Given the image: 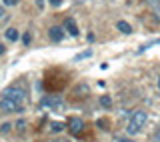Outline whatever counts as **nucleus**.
<instances>
[{
    "label": "nucleus",
    "mask_w": 160,
    "mask_h": 142,
    "mask_svg": "<svg viewBox=\"0 0 160 142\" xmlns=\"http://www.w3.org/2000/svg\"><path fill=\"white\" fill-rule=\"evenodd\" d=\"M64 28L68 30L70 36H78V34H80V30H78V26H76V22H74V18H66V22H64Z\"/></svg>",
    "instance_id": "nucleus-7"
},
{
    "label": "nucleus",
    "mask_w": 160,
    "mask_h": 142,
    "mask_svg": "<svg viewBox=\"0 0 160 142\" xmlns=\"http://www.w3.org/2000/svg\"><path fill=\"white\" fill-rule=\"evenodd\" d=\"M4 14H6V12H4V8L0 6V18H4Z\"/></svg>",
    "instance_id": "nucleus-24"
},
{
    "label": "nucleus",
    "mask_w": 160,
    "mask_h": 142,
    "mask_svg": "<svg viewBox=\"0 0 160 142\" xmlns=\"http://www.w3.org/2000/svg\"><path fill=\"white\" fill-rule=\"evenodd\" d=\"M40 106H42V108H48V110H58L60 112V110H64V100L56 94H48V96H42Z\"/></svg>",
    "instance_id": "nucleus-2"
},
{
    "label": "nucleus",
    "mask_w": 160,
    "mask_h": 142,
    "mask_svg": "<svg viewBox=\"0 0 160 142\" xmlns=\"http://www.w3.org/2000/svg\"><path fill=\"white\" fill-rule=\"evenodd\" d=\"M4 36H6V40H10V42H16L20 34H18V30H16V28H6Z\"/></svg>",
    "instance_id": "nucleus-9"
},
{
    "label": "nucleus",
    "mask_w": 160,
    "mask_h": 142,
    "mask_svg": "<svg viewBox=\"0 0 160 142\" xmlns=\"http://www.w3.org/2000/svg\"><path fill=\"white\" fill-rule=\"evenodd\" d=\"M2 4H4V6H16L18 0H2Z\"/></svg>",
    "instance_id": "nucleus-18"
},
{
    "label": "nucleus",
    "mask_w": 160,
    "mask_h": 142,
    "mask_svg": "<svg viewBox=\"0 0 160 142\" xmlns=\"http://www.w3.org/2000/svg\"><path fill=\"white\" fill-rule=\"evenodd\" d=\"M4 98H10V100H14V102H18V104H24V98H26V90L24 88H20V86H10V88H6L2 92Z\"/></svg>",
    "instance_id": "nucleus-3"
},
{
    "label": "nucleus",
    "mask_w": 160,
    "mask_h": 142,
    "mask_svg": "<svg viewBox=\"0 0 160 142\" xmlns=\"http://www.w3.org/2000/svg\"><path fill=\"white\" fill-rule=\"evenodd\" d=\"M116 142H132V140H130V138H118Z\"/></svg>",
    "instance_id": "nucleus-23"
},
{
    "label": "nucleus",
    "mask_w": 160,
    "mask_h": 142,
    "mask_svg": "<svg viewBox=\"0 0 160 142\" xmlns=\"http://www.w3.org/2000/svg\"><path fill=\"white\" fill-rule=\"evenodd\" d=\"M12 126L14 124H10V122H2L0 124V134H8L10 130H12Z\"/></svg>",
    "instance_id": "nucleus-14"
},
{
    "label": "nucleus",
    "mask_w": 160,
    "mask_h": 142,
    "mask_svg": "<svg viewBox=\"0 0 160 142\" xmlns=\"http://www.w3.org/2000/svg\"><path fill=\"white\" fill-rule=\"evenodd\" d=\"M158 90H160V76H158Z\"/></svg>",
    "instance_id": "nucleus-25"
},
{
    "label": "nucleus",
    "mask_w": 160,
    "mask_h": 142,
    "mask_svg": "<svg viewBox=\"0 0 160 142\" xmlns=\"http://www.w3.org/2000/svg\"><path fill=\"white\" fill-rule=\"evenodd\" d=\"M48 38L52 40V42H60V40L64 38V28H60V26H50V28H48Z\"/></svg>",
    "instance_id": "nucleus-6"
},
{
    "label": "nucleus",
    "mask_w": 160,
    "mask_h": 142,
    "mask_svg": "<svg viewBox=\"0 0 160 142\" xmlns=\"http://www.w3.org/2000/svg\"><path fill=\"white\" fill-rule=\"evenodd\" d=\"M150 4L154 6V12H156V18L160 20V0H148Z\"/></svg>",
    "instance_id": "nucleus-16"
},
{
    "label": "nucleus",
    "mask_w": 160,
    "mask_h": 142,
    "mask_svg": "<svg viewBox=\"0 0 160 142\" xmlns=\"http://www.w3.org/2000/svg\"><path fill=\"white\" fill-rule=\"evenodd\" d=\"M154 140H156V142H160V128L156 130V134H154Z\"/></svg>",
    "instance_id": "nucleus-21"
},
{
    "label": "nucleus",
    "mask_w": 160,
    "mask_h": 142,
    "mask_svg": "<svg viewBox=\"0 0 160 142\" xmlns=\"http://www.w3.org/2000/svg\"><path fill=\"white\" fill-rule=\"evenodd\" d=\"M30 42H32V32H28V30H26L24 36H22V44H24V46H28Z\"/></svg>",
    "instance_id": "nucleus-17"
},
{
    "label": "nucleus",
    "mask_w": 160,
    "mask_h": 142,
    "mask_svg": "<svg viewBox=\"0 0 160 142\" xmlns=\"http://www.w3.org/2000/svg\"><path fill=\"white\" fill-rule=\"evenodd\" d=\"M64 142H66V140H64Z\"/></svg>",
    "instance_id": "nucleus-26"
},
{
    "label": "nucleus",
    "mask_w": 160,
    "mask_h": 142,
    "mask_svg": "<svg viewBox=\"0 0 160 142\" xmlns=\"http://www.w3.org/2000/svg\"><path fill=\"white\" fill-rule=\"evenodd\" d=\"M14 126H16V132H20V134H22L24 130H26V120H24V118H20V120H18V122L14 124Z\"/></svg>",
    "instance_id": "nucleus-13"
},
{
    "label": "nucleus",
    "mask_w": 160,
    "mask_h": 142,
    "mask_svg": "<svg viewBox=\"0 0 160 142\" xmlns=\"http://www.w3.org/2000/svg\"><path fill=\"white\" fill-rule=\"evenodd\" d=\"M24 110V106L22 104H18V102H14V100H10V98H0V112H22Z\"/></svg>",
    "instance_id": "nucleus-4"
},
{
    "label": "nucleus",
    "mask_w": 160,
    "mask_h": 142,
    "mask_svg": "<svg viewBox=\"0 0 160 142\" xmlns=\"http://www.w3.org/2000/svg\"><path fill=\"white\" fill-rule=\"evenodd\" d=\"M98 126L102 130H108V122H106V120H98Z\"/></svg>",
    "instance_id": "nucleus-19"
},
{
    "label": "nucleus",
    "mask_w": 160,
    "mask_h": 142,
    "mask_svg": "<svg viewBox=\"0 0 160 142\" xmlns=\"http://www.w3.org/2000/svg\"><path fill=\"white\" fill-rule=\"evenodd\" d=\"M68 130H70V132H72L74 136H78V134L84 130V122H82V118H78V116H72V118H68Z\"/></svg>",
    "instance_id": "nucleus-5"
},
{
    "label": "nucleus",
    "mask_w": 160,
    "mask_h": 142,
    "mask_svg": "<svg viewBox=\"0 0 160 142\" xmlns=\"http://www.w3.org/2000/svg\"><path fill=\"white\" fill-rule=\"evenodd\" d=\"M88 96V86L86 84H80V86H76V88H74V98H86Z\"/></svg>",
    "instance_id": "nucleus-8"
},
{
    "label": "nucleus",
    "mask_w": 160,
    "mask_h": 142,
    "mask_svg": "<svg viewBox=\"0 0 160 142\" xmlns=\"http://www.w3.org/2000/svg\"><path fill=\"white\" fill-rule=\"evenodd\" d=\"M48 2H50V4H52V6H54V8H58V6H60V4H62V0H48Z\"/></svg>",
    "instance_id": "nucleus-20"
},
{
    "label": "nucleus",
    "mask_w": 160,
    "mask_h": 142,
    "mask_svg": "<svg viewBox=\"0 0 160 142\" xmlns=\"http://www.w3.org/2000/svg\"><path fill=\"white\" fill-rule=\"evenodd\" d=\"M92 56V50H84V52H80L74 56V62H80V60H84V58H90Z\"/></svg>",
    "instance_id": "nucleus-11"
},
{
    "label": "nucleus",
    "mask_w": 160,
    "mask_h": 142,
    "mask_svg": "<svg viewBox=\"0 0 160 142\" xmlns=\"http://www.w3.org/2000/svg\"><path fill=\"white\" fill-rule=\"evenodd\" d=\"M148 122V114L144 112V110H136L132 116H130L128 120V126H126V132L132 136V134H138L140 130L144 128V124Z\"/></svg>",
    "instance_id": "nucleus-1"
},
{
    "label": "nucleus",
    "mask_w": 160,
    "mask_h": 142,
    "mask_svg": "<svg viewBox=\"0 0 160 142\" xmlns=\"http://www.w3.org/2000/svg\"><path fill=\"white\" fill-rule=\"evenodd\" d=\"M100 104L104 106V108H110V106H112V98H110V96H100Z\"/></svg>",
    "instance_id": "nucleus-12"
},
{
    "label": "nucleus",
    "mask_w": 160,
    "mask_h": 142,
    "mask_svg": "<svg viewBox=\"0 0 160 142\" xmlns=\"http://www.w3.org/2000/svg\"><path fill=\"white\" fill-rule=\"evenodd\" d=\"M116 28L122 34H130V32H132V26H130L128 22H124V20H118V22H116Z\"/></svg>",
    "instance_id": "nucleus-10"
},
{
    "label": "nucleus",
    "mask_w": 160,
    "mask_h": 142,
    "mask_svg": "<svg viewBox=\"0 0 160 142\" xmlns=\"http://www.w3.org/2000/svg\"><path fill=\"white\" fill-rule=\"evenodd\" d=\"M50 130H52V132H62L64 124L62 122H52V124H50Z\"/></svg>",
    "instance_id": "nucleus-15"
},
{
    "label": "nucleus",
    "mask_w": 160,
    "mask_h": 142,
    "mask_svg": "<svg viewBox=\"0 0 160 142\" xmlns=\"http://www.w3.org/2000/svg\"><path fill=\"white\" fill-rule=\"evenodd\" d=\"M4 52H6V46H4V44H0V56H2Z\"/></svg>",
    "instance_id": "nucleus-22"
}]
</instances>
